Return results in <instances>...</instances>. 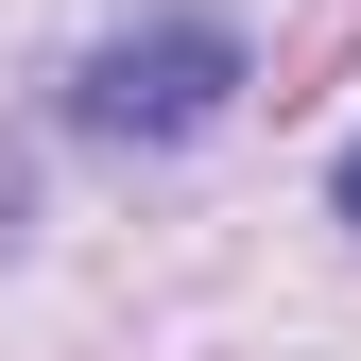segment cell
Masks as SVG:
<instances>
[{"mask_svg": "<svg viewBox=\"0 0 361 361\" xmlns=\"http://www.w3.org/2000/svg\"><path fill=\"white\" fill-rule=\"evenodd\" d=\"M241 104V18H138L69 69V121L86 138H190V121Z\"/></svg>", "mask_w": 361, "mask_h": 361, "instance_id": "6da1fadb", "label": "cell"}, {"mask_svg": "<svg viewBox=\"0 0 361 361\" xmlns=\"http://www.w3.org/2000/svg\"><path fill=\"white\" fill-rule=\"evenodd\" d=\"M327 190H344V224H361V138H344V172H327Z\"/></svg>", "mask_w": 361, "mask_h": 361, "instance_id": "7a4b0ae2", "label": "cell"}]
</instances>
